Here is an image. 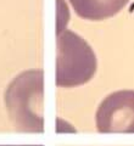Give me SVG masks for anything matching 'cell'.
Masks as SVG:
<instances>
[{"label": "cell", "instance_id": "cell-2", "mask_svg": "<svg viewBox=\"0 0 134 146\" xmlns=\"http://www.w3.org/2000/svg\"><path fill=\"white\" fill-rule=\"evenodd\" d=\"M70 3L81 17L100 21L116 15L129 0H70Z\"/></svg>", "mask_w": 134, "mask_h": 146}, {"label": "cell", "instance_id": "cell-1", "mask_svg": "<svg viewBox=\"0 0 134 146\" xmlns=\"http://www.w3.org/2000/svg\"><path fill=\"white\" fill-rule=\"evenodd\" d=\"M96 125L101 133L134 131V91H118L106 98L96 113Z\"/></svg>", "mask_w": 134, "mask_h": 146}]
</instances>
